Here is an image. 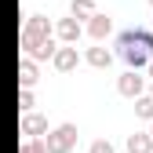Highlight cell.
<instances>
[{"label":"cell","instance_id":"obj_1","mask_svg":"<svg viewBox=\"0 0 153 153\" xmlns=\"http://www.w3.org/2000/svg\"><path fill=\"white\" fill-rule=\"evenodd\" d=\"M117 48H120V59L131 69H139V66L149 62V55H153V33H146V29H124L117 36Z\"/></svg>","mask_w":153,"mask_h":153},{"label":"cell","instance_id":"obj_2","mask_svg":"<svg viewBox=\"0 0 153 153\" xmlns=\"http://www.w3.org/2000/svg\"><path fill=\"white\" fill-rule=\"evenodd\" d=\"M48 33H51L48 18L44 15H29V22L22 29V48L33 55V59H48V55H55V44L48 40Z\"/></svg>","mask_w":153,"mask_h":153},{"label":"cell","instance_id":"obj_3","mask_svg":"<svg viewBox=\"0 0 153 153\" xmlns=\"http://www.w3.org/2000/svg\"><path fill=\"white\" fill-rule=\"evenodd\" d=\"M76 142V128L73 124H59L48 135V153H69V146Z\"/></svg>","mask_w":153,"mask_h":153},{"label":"cell","instance_id":"obj_4","mask_svg":"<svg viewBox=\"0 0 153 153\" xmlns=\"http://www.w3.org/2000/svg\"><path fill=\"white\" fill-rule=\"evenodd\" d=\"M139 91H142V76H139V69L124 73V76H120V95H139Z\"/></svg>","mask_w":153,"mask_h":153},{"label":"cell","instance_id":"obj_5","mask_svg":"<svg viewBox=\"0 0 153 153\" xmlns=\"http://www.w3.org/2000/svg\"><path fill=\"white\" fill-rule=\"evenodd\" d=\"M73 66H76V51H73V48H62V51H55V69L69 73Z\"/></svg>","mask_w":153,"mask_h":153},{"label":"cell","instance_id":"obj_6","mask_svg":"<svg viewBox=\"0 0 153 153\" xmlns=\"http://www.w3.org/2000/svg\"><path fill=\"white\" fill-rule=\"evenodd\" d=\"M153 149V139L149 135H131L128 139V153H149Z\"/></svg>","mask_w":153,"mask_h":153},{"label":"cell","instance_id":"obj_7","mask_svg":"<svg viewBox=\"0 0 153 153\" xmlns=\"http://www.w3.org/2000/svg\"><path fill=\"white\" fill-rule=\"evenodd\" d=\"M106 33H109V18H106V15H91V36L102 40Z\"/></svg>","mask_w":153,"mask_h":153},{"label":"cell","instance_id":"obj_8","mask_svg":"<svg viewBox=\"0 0 153 153\" xmlns=\"http://www.w3.org/2000/svg\"><path fill=\"white\" fill-rule=\"evenodd\" d=\"M59 36H62V40H76V36H80V26H76L73 18H62V22H59Z\"/></svg>","mask_w":153,"mask_h":153},{"label":"cell","instance_id":"obj_9","mask_svg":"<svg viewBox=\"0 0 153 153\" xmlns=\"http://www.w3.org/2000/svg\"><path fill=\"white\" fill-rule=\"evenodd\" d=\"M22 131H26V135H40V131H48V120L44 117H26L22 120Z\"/></svg>","mask_w":153,"mask_h":153},{"label":"cell","instance_id":"obj_10","mask_svg":"<svg viewBox=\"0 0 153 153\" xmlns=\"http://www.w3.org/2000/svg\"><path fill=\"white\" fill-rule=\"evenodd\" d=\"M88 62H91V66H109L113 55H109L106 48H91V51H88Z\"/></svg>","mask_w":153,"mask_h":153},{"label":"cell","instance_id":"obj_11","mask_svg":"<svg viewBox=\"0 0 153 153\" xmlns=\"http://www.w3.org/2000/svg\"><path fill=\"white\" fill-rule=\"evenodd\" d=\"M18 80H22L26 88L36 84V69H33V62H22V66H18Z\"/></svg>","mask_w":153,"mask_h":153},{"label":"cell","instance_id":"obj_12","mask_svg":"<svg viewBox=\"0 0 153 153\" xmlns=\"http://www.w3.org/2000/svg\"><path fill=\"white\" fill-rule=\"evenodd\" d=\"M73 15H95V7H91V0H73Z\"/></svg>","mask_w":153,"mask_h":153},{"label":"cell","instance_id":"obj_13","mask_svg":"<svg viewBox=\"0 0 153 153\" xmlns=\"http://www.w3.org/2000/svg\"><path fill=\"white\" fill-rule=\"evenodd\" d=\"M135 113H139V117H153V99H139L135 102Z\"/></svg>","mask_w":153,"mask_h":153},{"label":"cell","instance_id":"obj_14","mask_svg":"<svg viewBox=\"0 0 153 153\" xmlns=\"http://www.w3.org/2000/svg\"><path fill=\"white\" fill-rule=\"evenodd\" d=\"M18 153H48V146H44V142H26Z\"/></svg>","mask_w":153,"mask_h":153},{"label":"cell","instance_id":"obj_15","mask_svg":"<svg viewBox=\"0 0 153 153\" xmlns=\"http://www.w3.org/2000/svg\"><path fill=\"white\" fill-rule=\"evenodd\" d=\"M91 153H113L109 142H91Z\"/></svg>","mask_w":153,"mask_h":153},{"label":"cell","instance_id":"obj_16","mask_svg":"<svg viewBox=\"0 0 153 153\" xmlns=\"http://www.w3.org/2000/svg\"><path fill=\"white\" fill-rule=\"evenodd\" d=\"M18 106L29 109V106H33V95H29V91H22V95H18Z\"/></svg>","mask_w":153,"mask_h":153},{"label":"cell","instance_id":"obj_17","mask_svg":"<svg viewBox=\"0 0 153 153\" xmlns=\"http://www.w3.org/2000/svg\"><path fill=\"white\" fill-rule=\"evenodd\" d=\"M149 73H153V55H149Z\"/></svg>","mask_w":153,"mask_h":153},{"label":"cell","instance_id":"obj_18","mask_svg":"<svg viewBox=\"0 0 153 153\" xmlns=\"http://www.w3.org/2000/svg\"><path fill=\"white\" fill-rule=\"evenodd\" d=\"M149 139H153V131H149Z\"/></svg>","mask_w":153,"mask_h":153}]
</instances>
